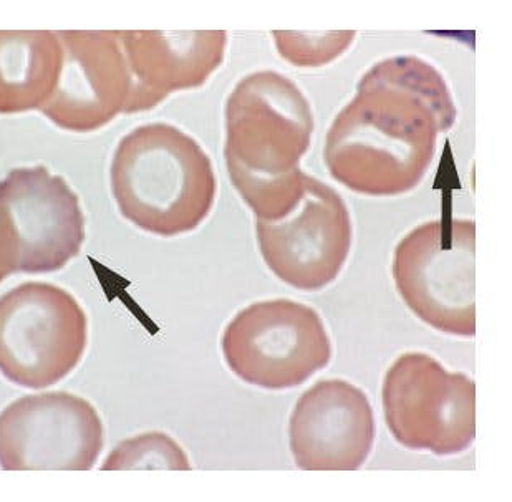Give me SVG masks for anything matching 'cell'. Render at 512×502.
Segmentation results:
<instances>
[{"label":"cell","mask_w":512,"mask_h":502,"mask_svg":"<svg viewBox=\"0 0 512 502\" xmlns=\"http://www.w3.org/2000/svg\"><path fill=\"white\" fill-rule=\"evenodd\" d=\"M121 216L141 231L176 237L198 229L216 203L213 163L193 136L170 123H148L121 138L110 166Z\"/></svg>","instance_id":"3"},{"label":"cell","mask_w":512,"mask_h":502,"mask_svg":"<svg viewBox=\"0 0 512 502\" xmlns=\"http://www.w3.org/2000/svg\"><path fill=\"white\" fill-rule=\"evenodd\" d=\"M224 362L234 377L261 390L304 385L332 360L324 319L292 299L259 300L239 310L221 337Z\"/></svg>","instance_id":"5"},{"label":"cell","mask_w":512,"mask_h":502,"mask_svg":"<svg viewBox=\"0 0 512 502\" xmlns=\"http://www.w3.org/2000/svg\"><path fill=\"white\" fill-rule=\"evenodd\" d=\"M0 206L19 241V272L60 271L82 251L85 216L67 181L37 165L10 169L0 181Z\"/></svg>","instance_id":"10"},{"label":"cell","mask_w":512,"mask_h":502,"mask_svg":"<svg viewBox=\"0 0 512 502\" xmlns=\"http://www.w3.org/2000/svg\"><path fill=\"white\" fill-rule=\"evenodd\" d=\"M63 67L44 113L70 133H93L126 112L131 75L118 30H58Z\"/></svg>","instance_id":"11"},{"label":"cell","mask_w":512,"mask_h":502,"mask_svg":"<svg viewBox=\"0 0 512 502\" xmlns=\"http://www.w3.org/2000/svg\"><path fill=\"white\" fill-rule=\"evenodd\" d=\"M256 237L262 261L277 279L300 292H319L347 264L352 218L337 189L307 174L294 208L274 221H256Z\"/></svg>","instance_id":"8"},{"label":"cell","mask_w":512,"mask_h":502,"mask_svg":"<svg viewBox=\"0 0 512 502\" xmlns=\"http://www.w3.org/2000/svg\"><path fill=\"white\" fill-rule=\"evenodd\" d=\"M277 52L285 62L299 68H319L342 57L357 37L355 30H325V32H299L274 30Z\"/></svg>","instance_id":"16"},{"label":"cell","mask_w":512,"mask_h":502,"mask_svg":"<svg viewBox=\"0 0 512 502\" xmlns=\"http://www.w3.org/2000/svg\"><path fill=\"white\" fill-rule=\"evenodd\" d=\"M383 418L398 445L458 456L476 440V383L425 352L401 353L382 385Z\"/></svg>","instance_id":"6"},{"label":"cell","mask_w":512,"mask_h":502,"mask_svg":"<svg viewBox=\"0 0 512 502\" xmlns=\"http://www.w3.org/2000/svg\"><path fill=\"white\" fill-rule=\"evenodd\" d=\"M118 35L131 75L128 115L153 110L171 93L203 87L228 49L224 30H118Z\"/></svg>","instance_id":"13"},{"label":"cell","mask_w":512,"mask_h":502,"mask_svg":"<svg viewBox=\"0 0 512 502\" xmlns=\"http://www.w3.org/2000/svg\"><path fill=\"white\" fill-rule=\"evenodd\" d=\"M224 116L232 186L256 221L281 218L304 193L300 161L314 135L309 100L289 77L261 70L232 88Z\"/></svg>","instance_id":"2"},{"label":"cell","mask_w":512,"mask_h":502,"mask_svg":"<svg viewBox=\"0 0 512 502\" xmlns=\"http://www.w3.org/2000/svg\"><path fill=\"white\" fill-rule=\"evenodd\" d=\"M63 47L52 30H0V115L40 110L54 97Z\"/></svg>","instance_id":"14"},{"label":"cell","mask_w":512,"mask_h":502,"mask_svg":"<svg viewBox=\"0 0 512 502\" xmlns=\"http://www.w3.org/2000/svg\"><path fill=\"white\" fill-rule=\"evenodd\" d=\"M375 436L367 393L342 378L312 385L290 415V454L302 471H357L370 458Z\"/></svg>","instance_id":"12"},{"label":"cell","mask_w":512,"mask_h":502,"mask_svg":"<svg viewBox=\"0 0 512 502\" xmlns=\"http://www.w3.org/2000/svg\"><path fill=\"white\" fill-rule=\"evenodd\" d=\"M103 445L97 408L68 391L25 395L0 411L4 471H90Z\"/></svg>","instance_id":"9"},{"label":"cell","mask_w":512,"mask_h":502,"mask_svg":"<svg viewBox=\"0 0 512 502\" xmlns=\"http://www.w3.org/2000/svg\"><path fill=\"white\" fill-rule=\"evenodd\" d=\"M88 319L68 290L25 282L0 297V375L20 388L62 382L87 350Z\"/></svg>","instance_id":"7"},{"label":"cell","mask_w":512,"mask_h":502,"mask_svg":"<svg viewBox=\"0 0 512 502\" xmlns=\"http://www.w3.org/2000/svg\"><path fill=\"white\" fill-rule=\"evenodd\" d=\"M103 471L170 469L189 471L191 463L184 449L163 431H150L125 440L105 459Z\"/></svg>","instance_id":"15"},{"label":"cell","mask_w":512,"mask_h":502,"mask_svg":"<svg viewBox=\"0 0 512 502\" xmlns=\"http://www.w3.org/2000/svg\"><path fill=\"white\" fill-rule=\"evenodd\" d=\"M19 272V241L9 213L0 206V282Z\"/></svg>","instance_id":"17"},{"label":"cell","mask_w":512,"mask_h":502,"mask_svg":"<svg viewBox=\"0 0 512 502\" xmlns=\"http://www.w3.org/2000/svg\"><path fill=\"white\" fill-rule=\"evenodd\" d=\"M398 295L441 334L476 335V223L445 216L401 237L393 252Z\"/></svg>","instance_id":"4"},{"label":"cell","mask_w":512,"mask_h":502,"mask_svg":"<svg viewBox=\"0 0 512 502\" xmlns=\"http://www.w3.org/2000/svg\"><path fill=\"white\" fill-rule=\"evenodd\" d=\"M456 123L445 78L431 63L397 55L375 63L325 136L330 176L353 193L395 198L423 181L441 133Z\"/></svg>","instance_id":"1"}]
</instances>
